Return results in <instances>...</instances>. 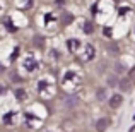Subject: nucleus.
<instances>
[{"instance_id": "6ab92c4d", "label": "nucleus", "mask_w": 135, "mask_h": 132, "mask_svg": "<svg viewBox=\"0 0 135 132\" xmlns=\"http://www.w3.org/2000/svg\"><path fill=\"white\" fill-rule=\"evenodd\" d=\"M3 91H5V88H2V86H0V93H3Z\"/></svg>"}, {"instance_id": "9d476101", "label": "nucleus", "mask_w": 135, "mask_h": 132, "mask_svg": "<svg viewBox=\"0 0 135 132\" xmlns=\"http://www.w3.org/2000/svg\"><path fill=\"white\" fill-rule=\"evenodd\" d=\"M33 43L36 45V46H43V45H45V38H43V36H40V34H38V36H34Z\"/></svg>"}, {"instance_id": "ddd939ff", "label": "nucleus", "mask_w": 135, "mask_h": 132, "mask_svg": "<svg viewBox=\"0 0 135 132\" xmlns=\"http://www.w3.org/2000/svg\"><path fill=\"white\" fill-rule=\"evenodd\" d=\"M108 50H109L111 53H115V55H118V46H116L115 43H113V45H109V46H108Z\"/></svg>"}, {"instance_id": "39448f33", "label": "nucleus", "mask_w": 135, "mask_h": 132, "mask_svg": "<svg viewBox=\"0 0 135 132\" xmlns=\"http://www.w3.org/2000/svg\"><path fill=\"white\" fill-rule=\"evenodd\" d=\"M79 45H80V41L77 40V38H72V40H69V41H67V46H69V50H70V52H75V50L79 48Z\"/></svg>"}, {"instance_id": "6e6552de", "label": "nucleus", "mask_w": 135, "mask_h": 132, "mask_svg": "<svg viewBox=\"0 0 135 132\" xmlns=\"http://www.w3.org/2000/svg\"><path fill=\"white\" fill-rule=\"evenodd\" d=\"M16 98L19 99V101H24V99H26V91H24V89H16Z\"/></svg>"}, {"instance_id": "2eb2a0df", "label": "nucleus", "mask_w": 135, "mask_h": 132, "mask_svg": "<svg viewBox=\"0 0 135 132\" xmlns=\"http://www.w3.org/2000/svg\"><path fill=\"white\" fill-rule=\"evenodd\" d=\"M108 84L115 86V84H116V77H108Z\"/></svg>"}, {"instance_id": "a211bd4d", "label": "nucleus", "mask_w": 135, "mask_h": 132, "mask_svg": "<svg viewBox=\"0 0 135 132\" xmlns=\"http://www.w3.org/2000/svg\"><path fill=\"white\" fill-rule=\"evenodd\" d=\"M12 79H14V81H21V77L17 76V74H12Z\"/></svg>"}, {"instance_id": "dca6fc26", "label": "nucleus", "mask_w": 135, "mask_h": 132, "mask_svg": "<svg viewBox=\"0 0 135 132\" xmlns=\"http://www.w3.org/2000/svg\"><path fill=\"white\" fill-rule=\"evenodd\" d=\"M130 79H133V81H135V67H133L132 70H130Z\"/></svg>"}, {"instance_id": "1a4fd4ad", "label": "nucleus", "mask_w": 135, "mask_h": 132, "mask_svg": "<svg viewBox=\"0 0 135 132\" xmlns=\"http://www.w3.org/2000/svg\"><path fill=\"white\" fill-rule=\"evenodd\" d=\"M77 103H79V98H77V96H69V98H67V106H75Z\"/></svg>"}, {"instance_id": "f03ea898", "label": "nucleus", "mask_w": 135, "mask_h": 132, "mask_svg": "<svg viewBox=\"0 0 135 132\" xmlns=\"http://www.w3.org/2000/svg\"><path fill=\"white\" fill-rule=\"evenodd\" d=\"M108 127H109V119H99L98 122H96V129L99 132H104Z\"/></svg>"}, {"instance_id": "9b49d317", "label": "nucleus", "mask_w": 135, "mask_h": 132, "mask_svg": "<svg viewBox=\"0 0 135 132\" xmlns=\"http://www.w3.org/2000/svg\"><path fill=\"white\" fill-rule=\"evenodd\" d=\"M96 96H98V99H99V101H101V99H106V89H99Z\"/></svg>"}, {"instance_id": "4468645a", "label": "nucleus", "mask_w": 135, "mask_h": 132, "mask_svg": "<svg viewBox=\"0 0 135 132\" xmlns=\"http://www.w3.org/2000/svg\"><path fill=\"white\" fill-rule=\"evenodd\" d=\"M125 70V65L123 63H116V72H123Z\"/></svg>"}, {"instance_id": "20e7f679", "label": "nucleus", "mask_w": 135, "mask_h": 132, "mask_svg": "<svg viewBox=\"0 0 135 132\" xmlns=\"http://www.w3.org/2000/svg\"><path fill=\"white\" fill-rule=\"evenodd\" d=\"M24 67H26L29 72H33V70H36L38 63H36V60H34V58H27L26 62H24Z\"/></svg>"}, {"instance_id": "0eeeda50", "label": "nucleus", "mask_w": 135, "mask_h": 132, "mask_svg": "<svg viewBox=\"0 0 135 132\" xmlns=\"http://www.w3.org/2000/svg\"><path fill=\"white\" fill-rule=\"evenodd\" d=\"M120 89L122 91H130V81L128 79H123V81H120Z\"/></svg>"}, {"instance_id": "423d86ee", "label": "nucleus", "mask_w": 135, "mask_h": 132, "mask_svg": "<svg viewBox=\"0 0 135 132\" xmlns=\"http://www.w3.org/2000/svg\"><path fill=\"white\" fill-rule=\"evenodd\" d=\"M82 29H84V33H86V34H91L92 31H94V24H92L91 21H86L84 26H82Z\"/></svg>"}, {"instance_id": "f3484780", "label": "nucleus", "mask_w": 135, "mask_h": 132, "mask_svg": "<svg viewBox=\"0 0 135 132\" xmlns=\"http://www.w3.org/2000/svg\"><path fill=\"white\" fill-rule=\"evenodd\" d=\"M104 34H106V36H109V34H111V29H109V28H104Z\"/></svg>"}, {"instance_id": "7ed1b4c3", "label": "nucleus", "mask_w": 135, "mask_h": 132, "mask_svg": "<svg viewBox=\"0 0 135 132\" xmlns=\"http://www.w3.org/2000/svg\"><path fill=\"white\" fill-rule=\"evenodd\" d=\"M122 101H123L122 94H113L111 98H109V106H111V108H118V106L122 105Z\"/></svg>"}, {"instance_id": "f8f14e48", "label": "nucleus", "mask_w": 135, "mask_h": 132, "mask_svg": "<svg viewBox=\"0 0 135 132\" xmlns=\"http://www.w3.org/2000/svg\"><path fill=\"white\" fill-rule=\"evenodd\" d=\"M72 21H74L72 14H65V16H63V24H69V22H72Z\"/></svg>"}, {"instance_id": "f257e3e1", "label": "nucleus", "mask_w": 135, "mask_h": 132, "mask_svg": "<svg viewBox=\"0 0 135 132\" xmlns=\"http://www.w3.org/2000/svg\"><path fill=\"white\" fill-rule=\"evenodd\" d=\"M82 58L84 60H92V58H94V46H92V45H86V46H84Z\"/></svg>"}]
</instances>
